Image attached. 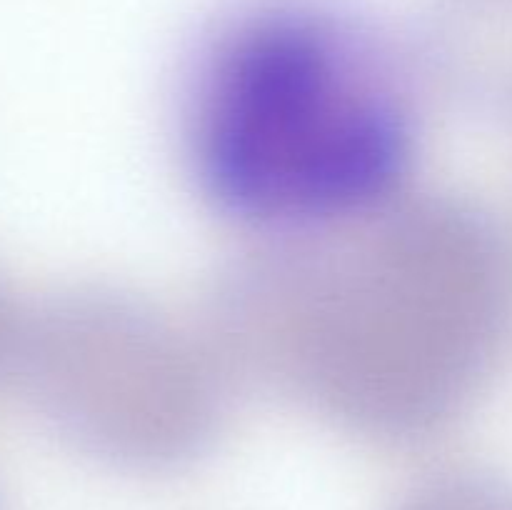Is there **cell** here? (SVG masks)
Returning <instances> with one entry per match:
<instances>
[{"label": "cell", "instance_id": "6da1fadb", "mask_svg": "<svg viewBox=\"0 0 512 510\" xmlns=\"http://www.w3.org/2000/svg\"><path fill=\"white\" fill-rule=\"evenodd\" d=\"M510 320L512 248L490 215L390 208L350 258H288L280 380L365 433L415 438L470 398Z\"/></svg>", "mask_w": 512, "mask_h": 510}, {"label": "cell", "instance_id": "277c9868", "mask_svg": "<svg viewBox=\"0 0 512 510\" xmlns=\"http://www.w3.org/2000/svg\"><path fill=\"white\" fill-rule=\"evenodd\" d=\"M433 33L435 60H448L460 98L512 113V0H448Z\"/></svg>", "mask_w": 512, "mask_h": 510}, {"label": "cell", "instance_id": "5b68a950", "mask_svg": "<svg viewBox=\"0 0 512 510\" xmlns=\"http://www.w3.org/2000/svg\"><path fill=\"white\" fill-rule=\"evenodd\" d=\"M398 510H512V483L478 473H453L415 488Z\"/></svg>", "mask_w": 512, "mask_h": 510}, {"label": "cell", "instance_id": "3957f363", "mask_svg": "<svg viewBox=\"0 0 512 510\" xmlns=\"http://www.w3.org/2000/svg\"><path fill=\"white\" fill-rule=\"evenodd\" d=\"M20 385L50 430L125 468H168L208 440L205 368L150 313L75 290L23 320Z\"/></svg>", "mask_w": 512, "mask_h": 510}, {"label": "cell", "instance_id": "7a4b0ae2", "mask_svg": "<svg viewBox=\"0 0 512 510\" xmlns=\"http://www.w3.org/2000/svg\"><path fill=\"white\" fill-rule=\"evenodd\" d=\"M190 140L220 208L308 233L393 208L413 120L390 65L353 30L275 8L235 25L203 63Z\"/></svg>", "mask_w": 512, "mask_h": 510}, {"label": "cell", "instance_id": "8992f818", "mask_svg": "<svg viewBox=\"0 0 512 510\" xmlns=\"http://www.w3.org/2000/svg\"><path fill=\"white\" fill-rule=\"evenodd\" d=\"M20 335H23V320L15 310L13 298L8 295L5 285L0 283V383L15 373L20 350Z\"/></svg>", "mask_w": 512, "mask_h": 510}]
</instances>
